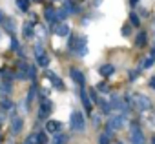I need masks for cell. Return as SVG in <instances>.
<instances>
[{
    "mask_svg": "<svg viewBox=\"0 0 155 144\" xmlns=\"http://www.w3.org/2000/svg\"><path fill=\"white\" fill-rule=\"evenodd\" d=\"M24 35H26V37H31V35H33V26H31V24H26V26H24Z\"/></svg>",
    "mask_w": 155,
    "mask_h": 144,
    "instance_id": "ac0fdd59",
    "label": "cell"
},
{
    "mask_svg": "<svg viewBox=\"0 0 155 144\" xmlns=\"http://www.w3.org/2000/svg\"><path fill=\"white\" fill-rule=\"evenodd\" d=\"M131 4H137V0H131Z\"/></svg>",
    "mask_w": 155,
    "mask_h": 144,
    "instance_id": "e575fe53",
    "label": "cell"
},
{
    "mask_svg": "<svg viewBox=\"0 0 155 144\" xmlns=\"http://www.w3.org/2000/svg\"><path fill=\"white\" fill-rule=\"evenodd\" d=\"M46 128H48V131H58L60 129V122L58 120H49L46 124Z\"/></svg>",
    "mask_w": 155,
    "mask_h": 144,
    "instance_id": "7c38bea8",
    "label": "cell"
},
{
    "mask_svg": "<svg viewBox=\"0 0 155 144\" xmlns=\"http://www.w3.org/2000/svg\"><path fill=\"white\" fill-rule=\"evenodd\" d=\"M2 106H4V108H11V102H8V100H4V102H2Z\"/></svg>",
    "mask_w": 155,
    "mask_h": 144,
    "instance_id": "4dcf8cb0",
    "label": "cell"
},
{
    "mask_svg": "<svg viewBox=\"0 0 155 144\" xmlns=\"http://www.w3.org/2000/svg\"><path fill=\"white\" fill-rule=\"evenodd\" d=\"M69 124H71V128H73L75 131H82V129L86 128V120H84L82 113H79V111H73V113H71Z\"/></svg>",
    "mask_w": 155,
    "mask_h": 144,
    "instance_id": "6da1fadb",
    "label": "cell"
},
{
    "mask_svg": "<svg viewBox=\"0 0 155 144\" xmlns=\"http://www.w3.org/2000/svg\"><path fill=\"white\" fill-rule=\"evenodd\" d=\"M124 126H126V115H115L108 120L110 129H122Z\"/></svg>",
    "mask_w": 155,
    "mask_h": 144,
    "instance_id": "3957f363",
    "label": "cell"
},
{
    "mask_svg": "<svg viewBox=\"0 0 155 144\" xmlns=\"http://www.w3.org/2000/svg\"><path fill=\"white\" fill-rule=\"evenodd\" d=\"M55 33H57L58 37H68V35H69V26H68V24H58V26L55 28Z\"/></svg>",
    "mask_w": 155,
    "mask_h": 144,
    "instance_id": "ba28073f",
    "label": "cell"
},
{
    "mask_svg": "<svg viewBox=\"0 0 155 144\" xmlns=\"http://www.w3.org/2000/svg\"><path fill=\"white\" fill-rule=\"evenodd\" d=\"M99 71H101V75H102V77H110V75H113V73H115V67H113L111 64H104Z\"/></svg>",
    "mask_w": 155,
    "mask_h": 144,
    "instance_id": "9c48e42d",
    "label": "cell"
},
{
    "mask_svg": "<svg viewBox=\"0 0 155 144\" xmlns=\"http://www.w3.org/2000/svg\"><path fill=\"white\" fill-rule=\"evenodd\" d=\"M66 140H68V137H66V135H57V137L53 139V144H64Z\"/></svg>",
    "mask_w": 155,
    "mask_h": 144,
    "instance_id": "2e32d148",
    "label": "cell"
},
{
    "mask_svg": "<svg viewBox=\"0 0 155 144\" xmlns=\"http://www.w3.org/2000/svg\"><path fill=\"white\" fill-rule=\"evenodd\" d=\"M0 22H2V11H0Z\"/></svg>",
    "mask_w": 155,
    "mask_h": 144,
    "instance_id": "836d02e7",
    "label": "cell"
},
{
    "mask_svg": "<svg viewBox=\"0 0 155 144\" xmlns=\"http://www.w3.org/2000/svg\"><path fill=\"white\" fill-rule=\"evenodd\" d=\"M133 104H135V108H137L139 111H146V110L151 108V100H150L148 97H144V95H137V97L133 99Z\"/></svg>",
    "mask_w": 155,
    "mask_h": 144,
    "instance_id": "7a4b0ae2",
    "label": "cell"
},
{
    "mask_svg": "<svg viewBox=\"0 0 155 144\" xmlns=\"http://www.w3.org/2000/svg\"><path fill=\"white\" fill-rule=\"evenodd\" d=\"M37 60H38V66H42V67H46V66L49 64V58H48L46 55H42V57H38Z\"/></svg>",
    "mask_w": 155,
    "mask_h": 144,
    "instance_id": "9a60e30c",
    "label": "cell"
},
{
    "mask_svg": "<svg viewBox=\"0 0 155 144\" xmlns=\"http://www.w3.org/2000/svg\"><path fill=\"white\" fill-rule=\"evenodd\" d=\"M101 144H108V135H102L101 137Z\"/></svg>",
    "mask_w": 155,
    "mask_h": 144,
    "instance_id": "4316f807",
    "label": "cell"
},
{
    "mask_svg": "<svg viewBox=\"0 0 155 144\" xmlns=\"http://www.w3.org/2000/svg\"><path fill=\"white\" fill-rule=\"evenodd\" d=\"M117 144H120V142H117Z\"/></svg>",
    "mask_w": 155,
    "mask_h": 144,
    "instance_id": "8d00e7d4",
    "label": "cell"
},
{
    "mask_svg": "<svg viewBox=\"0 0 155 144\" xmlns=\"http://www.w3.org/2000/svg\"><path fill=\"white\" fill-rule=\"evenodd\" d=\"M6 24H8V26H6V29H8V31H15V24H13V20H8Z\"/></svg>",
    "mask_w": 155,
    "mask_h": 144,
    "instance_id": "d4e9b609",
    "label": "cell"
},
{
    "mask_svg": "<svg viewBox=\"0 0 155 144\" xmlns=\"http://www.w3.org/2000/svg\"><path fill=\"white\" fill-rule=\"evenodd\" d=\"M150 84H151V88L155 90V79H151V82H150Z\"/></svg>",
    "mask_w": 155,
    "mask_h": 144,
    "instance_id": "1f68e13d",
    "label": "cell"
},
{
    "mask_svg": "<svg viewBox=\"0 0 155 144\" xmlns=\"http://www.w3.org/2000/svg\"><path fill=\"white\" fill-rule=\"evenodd\" d=\"M57 18H58V15L55 13V9H51V8L46 9V20H48V22H55Z\"/></svg>",
    "mask_w": 155,
    "mask_h": 144,
    "instance_id": "30bf717a",
    "label": "cell"
},
{
    "mask_svg": "<svg viewBox=\"0 0 155 144\" xmlns=\"http://www.w3.org/2000/svg\"><path fill=\"white\" fill-rule=\"evenodd\" d=\"M64 8H66V9H69V13H75V11H77V8H75L71 2H66V4H64Z\"/></svg>",
    "mask_w": 155,
    "mask_h": 144,
    "instance_id": "44dd1931",
    "label": "cell"
},
{
    "mask_svg": "<svg viewBox=\"0 0 155 144\" xmlns=\"http://www.w3.org/2000/svg\"><path fill=\"white\" fill-rule=\"evenodd\" d=\"M33 2H40V0H33Z\"/></svg>",
    "mask_w": 155,
    "mask_h": 144,
    "instance_id": "d590c367",
    "label": "cell"
},
{
    "mask_svg": "<svg viewBox=\"0 0 155 144\" xmlns=\"http://www.w3.org/2000/svg\"><path fill=\"white\" fill-rule=\"evenodd\" d=\"M81 97H82V102H84L86 110H90V108H91V104H90V99H88V95H86V90H84V86H81Z\"/></svg>",
    "mask_w": 155,
    "mask_h": 144,
    "instance_id": "4fadbf2b",
    "label": "cell"
},
{
    "mask_svg": "<svg viewBox=\"0 0 155 144\" xmlns=\"http://www.w3.org/2000/svg\"><path fill=\"white\" fill-rule=\"evenodd\" d=\"M131 140H133V144H142V140H144V137L140 133V128L135 122L131 124Z\"/></svg>",
    "mask_w": 155,
    "mask_h": 144,
    "instance_id": "277c9868",
    "label": "cell"
},
{
    "mask_svg": "<svg viewBox=\"0 0 155 144\" xmlns=\"http://www.w3.org/2000/svg\"><path fill=\"white\" fill-rule=\"evenodd\" d=\"M130 18H131V22H133V26H139V17H137L135 13H131V15H130Z\"/></svg>",
    "mask_w": 155,
    "mask_h": 144,
    "instance_id": "cb8c5ba5",
    "label": "cell"
},
{
    "mask_svg": "<svg viewBox=\"0 0 155 144\" xmlns=\"http://www.w3.org/2000/svg\"><path fill=\"white\" fill-rule=\"evenodd\" d=\"M93 124H95V126H99V124H101V119H99V117H97V115H95V117H93Z\"/></svg>",
    "mask_w": 155,
    "mask_h": 144,
    "instance_id": "83f0119b",
    "label": "cell"
},
{
    "mask_svg": "<svg viewBox=\"0 0 155 144\" xmlns=\"http://www.w3.org/2000/svg\"><path fill=\"white\" fill-rule=\"evenodd\" d=\"M49 111H51V102H49V100H42V104H40V111H38V117H40V119H46V117L49 115Z\"/></svg>",
    "mask_w": 155,
    "mask_h": 144,
    "instance_id": "5b68a950",
    "label": "cell"
},
{
    "mask_svg": "<svg viewBox=\"0 0 155 144\" xmlns=\"http://www.w3.org/2000/svg\"><path fill=\"white\" fill-rule=\"evenodd\" d=\"M71 79H73L75 82H79L81 86H84V75L81 73V71H79V69H75V67L71 69Z\"/></svg>",
    "mask_w": 155,
    "mask_h": 144,
    "instance_id": "52a82bcc",
    "label": "cell"
},
{
    "mask_svg": "<svg viewBox=\"0 0 155 144\" xmlns=\"http://www.w3.org/2000/svg\"><path fill=\"white\" fill-rule=\"evenodd\" d=\"M2 120H4V115H2V113H0V122H2Z\"/></svg>",
    "mask_w": 155,
    "mask_h": 144,
    "instance_id": "d6a6232c",
    "label": "cell"
},
{
    "mask_svg": "<svg viewBox=\"0 0 155 144\" xmlns=\"http://www.w3.org/2000/svg\"><path fill=\"white\" fill-rule=\"evenodd\" d=\"M26 142H28V144H38V137H37V135H29Z\"/></svg>",
    "mask_w": 155,
    "mask_h": 144,
    "instance_id": "d6986e66",
    "label": "cell"
},
{
    "mask_svg": "<svg viewBox=\"0 0 155 144\" xmlns=\"http://www.w3.org/2000/svg\"><path fill=\"white\" fill-rule=\"evenodd\" d=\"M99 88H101V91H104V93H106V91H110V90H108V86H104V84H101Z\"/></svg>",
    "mask_w": 155,
    "mask_h": 144,
    "instance_id": "f546056e",
    "label": "cell"
},
{
    "mask_svg": "<svg viewBox=\"0 0 155 144\" xmlns=\"http://www.w3.org/2000/svg\"><path fill=\"white\" fill-rule=\"evenodd\" d=\"M33 99H35V88H31V90H29V95H28V102H31Z\"/></svg>",
    "mask_w": 155,
    "mask_h": 144,
    "instance_id": "484cf974",
    "label": "cell"
},
{
    "mask_svg": "<svg viewBox=\"0 0 155 144\" xmlns=\"http://www.w3.org/2000/svg\"><path fill=\"white\" fill-rule=\"evenodd\" d=\"M130 31H131L130 28H122V35H130Z\"/></svg>",
    "mask_w": 155,
    "mask_h": 144,
    "instance_id": "f1b7e54d",
    "label": "cell"
},
{
    "mask_svg": "<svg viewBox=\"0 0 155 144\" xmlns=\"http://www.w3.org/2000/svg\"><path fill=\"white\" fill-rule=\"evenodd\" d=\"M9 90H11V86H9V84H8V82H4V84H2V86H0V91H4V93H8V91H9Z\"/></svg>",
    "mask_w": 155,
    "mask_h": 144,
    "instance_id": "603a6c76",
    "label": "cell"
},
{
    "mask_svg": "<svg viewBox=\"0 0 155 144\" xmlns=\"http://www.w3.org/2000/svg\"><path fill=\"white\" fill-rule=\"evenodd\" d=\"M146 38H148V35H146L144 31H140V33L137 35V46H144V44H146Z\"/></svg>",
    "mask_w": 155,
    "mask_h": 144,
    "instance_id": "5bb4252c",
    "label": "cell"
},
{
    "mask_svg": "<svg viewBox=\"0 0 155 144\" xmlns=\"http://www.w3.org/2000/svg\"><path fill=\"white\" fill-rule=\"evenodd\" d=\"M37 137H38V144H46V142H48V139H46V135H44V133H38Z\"/></svg>",
    "mask_w": 155,
    "mask_h": 144,
    "instance_id": "7402d4cb",
    "label": "cell"
},
{
    "mask_svg": "<svg viewBox=\"0 0 155 144\" xmlns=\"http://www.w3.org/2000/svg\"><path fill=\"white\" fill-rule=\"evenodd\" d=\"M22 126H24V120H22L20 117H15V119L11 120V131H13V133H20Z\"/></svg>",
    "mask_w": 155,
    "mask_h": 144,
    "instance_id": "8992f818",
    "label": "cell"
},
{
    "mask_svg": "<svg viewBox=\"0 0 155 144\" xmlns=\"http://www.w3.org/2000/svg\"><path fill=\"white\" fill-rule=\"evenodd\" d=\"M17 4H18V8H20L22 11L28 9V2H26V0H17Z\"/></svg>",
    "mask_w": 155,
    "mask_h": 144,
    "instance_id": "ffe728a7",
    "label": "cell"
},
{
    "mask_svg": "<svg viewBox=\"0 0 155 144\" xmlns=\"http://www.w3.org/2000/svg\"><path fill=\"white\" fill-rule=\"evenodd\" d=\"M35 55H37V58L44 55V46H42V44H37V46H35Z\"/></svg>",
    "mask_w": 155,
    "mask_h": 144,
    "instance_id": "e0dca14e",
    "label": "cell"
},
{
    "mask_svg": "<svg viewBox=\"0 0 155 144\" xmlns=\"http://www.w3.org/2000/svg\"><path fill=\"white\" fill-rule=\"evenodd\" d=\"M48 79H49V80L53 82V86H55V88H58V90L62 88V80H60V79H58L57 75H53V73H48Z\"/></svg>",
    "mask_w": 155,
    "mask_h": 144,
    "instance_id": "8fae6325",
    "label": "cell"
}]
</instances>
